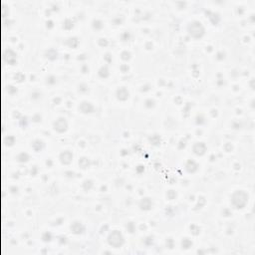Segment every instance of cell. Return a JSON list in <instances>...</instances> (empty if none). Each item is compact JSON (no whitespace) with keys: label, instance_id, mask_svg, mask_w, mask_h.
Returning a JSON list of instances; mask_svg holds the SVG:
<instances>
[{"label":"cell","instance_id":"277c9868","mask_svg":"<svg viewBox=\"0 0 255 255\" xmlns=\"http://www.w3.org/2000/svg\"><path fill=\"white\" fill-rule=\"evenodd\" d=\"M54 128L55 130H57L58 132L63 133L67 130V122L65 121V119H58L56 122L54 124Z\"/></svg>","mask_w":255,"mask_h":255},{"label":"cell","instance_id":"3957f363","mask_svg":"<svg viewBox=\"0 0 255 255\" xmlns=\"http://www.w3.org/2000/svg\"><path fill=\"white\" fill-rule=\"evenodd\" d=\"M188 30H189V33L193 37H196V38L201 37L203 35V32H204V29H203L202 25L199 22L191 23V24L188 26Z\"/></svg>","mask_w":255,"mask_h":255},{"label":"cell","instance_id":"5b68a950","mask_svg":"<svg viewBox=\"0 0 255 255\" xmlns=\"http://www.w3.org/2000/svg\"><path fill=\"white\" fill-rule=\"evenodd\" d=\"M205 151H206V147L203 143H197L193 147V152L198 156L203 155L205 152Z\"/></svg>","mask_w":255,"mask_h":255},{"label":"cell","instance_id":"30bf717a","mask_svg":"<svg viewBox=\"0 0 255 255\" xmlns=\"http://www.w3.org/2000/svg\"><path fill=\"white\" fill-rule=\"evenodd\" d=\"M152 203L149 198L143 199L142 202H141V206H142L143 209H150V208L152 207Z\"/></svg>","mask_w":255,"mask_h":255},{"label":"cell","instance_id":"9c48e42d","mask_svg":"<svg viewBox=\"0 0 255 255\" xmlns=\"http://www.w3.org/2000/svg\"><path fill=\"white\" fill-rule=\"evenodd\" d=\"M80 109H81L82 112H84V113H91L94 108H93V106H92L90 103H87V102H84V103H82V104H81Z\"/></svg>","mask_w":255,"mask_h":255},{"label":"cell","instance_id":"52a82bcc","mask_svg":"<svg viewBox=\"0 0 255 255\" xmlns=\"http://www.w3.org/2000/svg\"><path fill=\"white\" fill-rule=\"evenodd\" d=\"M71 229L74 233H82L84 231V226H83L80 222H74V223L71 225Z\"/></svg>","mask_w":255,"mask_h":255},{"label":"cell","instance_id":"7a4b0ae2","mask_svg":"<svg viewBox=\"0 0 255 255\" xmlns=\"http://www.w3.org/2000/svg\"><path fill=\"white\" fill-rule=\"evenodd\" d=\"M108 241H109V244L112 245L113 247L119 248V247L122 246L123 243H124V237H123L122 233L119 232V231H117V230H115L109 235Z\"/></svg>","mask_w":255,"mask_h":255},{"label":"cell","instance_id":"7c38bea8","mask_svg":"<svg viewBox=\"0 0 255 255\" xmlns=\"http://www.w3.org/2000/svg\"><path fill=\"white\" fill-rule=\"evenodd\" d=\"M191 241H189L187 238H185L183 241H182V246L184 247V248H189V246H191Z\"/></svg>","mask_w":255,"mask_h":255},{"label":"cell","instance_id":"8fae6325","mask_svg":"<svg viewBox=\"0 0 255 255\" xmlns=\"http://www.w3.org/2000/svg\"><path fill=\"white\" fill-rule=\"evenodd\" d=\"M196 168H197V165H196V164L194 163V161H188V164L187 165V169L189 171V173H193L194 170H196Z\"/></svg>","mask_w":255,"mask_h":255},{"label":"cell","instance_id":"8992f818","mask_svg":"<svg viewBox=\"0 0 255 255\" xmlns=\"http://www.w3.org/2000/svg\"><path fill=\"white\" fill-rule=\"evenodd\" d=\"M60 159H61V161L63 164H70L71 160L73 159V156L70 152H64L63 154H61V156H60Z\"/></svg>","mask_w":255,"mask_h":255},{"label":"cell","instance_id":"ba28073f","mask_svg":"<svg viewBox=\"0 0 255 255\" xmlns=\"http://www.w3.org/2000/svg\"><path fill=\"white\" fill-rule=\"evenodd\" d=\"M117 95H118V98L120 100H127L128 97H129V92L125 89V88H121V89L118 90L117 92Z\"/></svg>","mask_w":255,"mask_h":255},{"label":"cell","instance_id":"6da1fadb","mask_svg":"<svg viewBox=\"0 0 255 255\" xmlns=\"http://www.w3.org/2000/svg\"><path fill=\"white\" fill-rule=\"evenodd\" d=\"M248 200V196L246 192H244L242 191H236L233 193L232 198H231V201H232V204L236 208H242L245 206V204L247 203Z\"/></svg>","mask_w":255,"mask_h":255}]
</instances>
